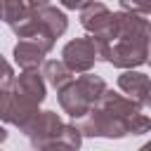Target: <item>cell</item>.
I'll use <instances>...</instances> for the list:
<instances>
[{"label": "cell", "instance_id": "1", "mask_svg": "<svg viewBox=\"0 0 151 151\" xmlns=\"http://www.w3.org/2000/svg\"><path fill=\"white\" fill-rule=\"evenodd\" d=\"M83 137H104V139H123L130 134H146L151 127V118L144 109L113 90H104L97 104L76 120Z\"/></svg>", "mask_w": 151, "mask_h": 151}, {"label": "cell", "instance_id": "2", "mask_svg": "<svg viewBox=\"0 0 151 151\" xmlns=\"http://www.w3.org/2000/svg\"><path fill=\"white\" fill-rule=\"evenodd\" d=\"M9 28L14 31L17 38H28V40L38 42L45 52H52L57 45V38H61L68 28V17L47 2V5L31 7Z\"/></svg>", "mask_w": 151, "mask_h": 151}, {"label": "cell", "instance_id": "3", "mask_svg": "<svg viewBox=\"0 0 151 151\" xmlns=\"http://www.w3.org/2000/svg\"><path fill=\"white\" fill-rule=\"evenodd\" d=\"M104 90H106L104 78L94 76L92 71H85V73H78V78H73L71 83H66L64 87L57 90V101H59V106L66 116L78 120L80 116H85L97 104V99L101 97Z\"/></svg>", "mask_w": 151, "mask_h": 151}, {"label": "cell", "instance_id": "4", "mask_svg": "<svg viewBox=\"0 0 151 151\" xmlns=\"http://www.w3.org/2000/svg\"><path fill=\"white\" fill-rule=\"evenodd\" d=\"M149 38L151 35L109 40L104 61L116 66V68H139V66H146L149 64Z\"/></svg>", "mask_w": 151, "mask_h": 151}, {"label": "cell", "instance_id": "5", "mask_svg": "<svg viewBox=\"0 0 151 151\" xmlns=\"http://www.w3.org/2000/svg\"><path fill=\"white\" fill-rule=\"evenodd\" d=\"M61 125H64V120L57 111H38V116L31 120V125L24 134L31 139V144L35 149H52V144L57 142V137L61 132Z\"/></svg>", "mask_w": 151, "mask_h": 151}, {"label": "cell", "instance_id": "6", "mask_svg": "<svg viewBox=\"0 0 151 151\" xmlns=\"http://www.w3.org/2000/svg\"><path fill=\"white\" fill-rule=\"evenodd\" d=\"M61 61H64L73 73L92 71L94 64H97V50H94L92 35L68 40V42L64 45V50H61Z\"/></svg>", "mask_w": 151, "mask_h": 151}, {"label": "cell", "instance_id": "7", "mask_svg": "<svg viewBox=\"0 0 151 151\" xmlns=\"http://www.w3.org/2000/svg\"><path fill=\"white\" fill-rule=\"evenodd\" d=\"M118 90L125 97L134 99L142 109L151 106V80L146 73L134 68H123V73L118 76Z\"/></svg>", "mask_w": 151, "mask_h": 151}, {"label": "cell", "instance_id": "8", "mask_svg": "<svg viewBox=\"0 0 151 151\" xmlns=\"http://www.w3.org/2000/svg\"><path fill=\"white\" fill-rule=\"evenodd\" d=\"M109 21H111V9H109L104 2L92 0L90 5H85V7L80 9V26H83L90 35L104 33L106 26H109Z\"/></svg>", "mask_w": 151, "mask_h": 151}, {"label": "cell", "instance_id": "9", "mask_svg": "<svg viewBox=\"0 0 151 151\" xmlns=\"http://www.w3.org/2000/svg\"><path fill=\"white\" fill-rule=\"evenodd\" d=\"M45 50L38 45V42H33V40H28V38H19V42L12 47V57H14V64L24 71V68H40L42 66V61H45Z\"/></svg>", "mask_w": 151, "mask_h": 151}, {"label": "cell", "instance_id": "10", "mask_svg": "<svg viewBox=\"0 0 151 151\" xmlns=\"http://www.w3.org/2000/svg\"><path fill=\"white\" fill-rule=\"evenodd\" d=\"M40 73H42L45 83H47V85H52L54 90L64 87L66 83H71V80L76 78V73H73V71H71L61 59H45V61H42V66H40Z\"/></svg>", "mask_w": 151, "mask_h": 151}, {"label": "cell", "instance_id": "11", "mask_svg": "<svg viewBox=\"0 0 151 151\" xmlns=\"http://www.w3.org/2000/svg\"><path fill=\"white\" fill-rule=\"evenodd\" d=\"M80 144H83V134H80L78 125L76 123H64L57 142L52 144V149H78Z\"/></svg>", "mask_w": 151, "mask_h": 151}, {"label": "cell", "instance_id": "12", "mask_svg": "<svg viewBox=\"0 0 151 151\" xmlns=\"http://www.w3.org/2000/svg\"><path fill=\"white\" fill-rule=\"evenodd\" d=\"M28 9H31V5H28L26 0H2L0 19H2L7 26H12V24H14V21H19Z\"/></svg>", "mask_w": 151, "mask_h": 151}, {"label": "cell", "instance_id": "13", "mask_svg": "<svg viewBox=\"0 0 151 151\" xmlns=\"http://www.w3.org/2000/svg\"><path fill=\"white\" fill-rule=\"evenodd\" d=\"M120 9L134 12V14H151V0H120Z\"/></svg>", "mask_w": 151, "mask_h": 151}, {"label": "cell", "instance_id": "14", "mask_svg": "<svg viewBox=\"0 0 151 151\" xmlns=\"http://www.w3.org/2000/svg\"><path fill=\"white\" fill-rule=\"evenodd\" d=\"M9 109H12L9 85H0V123H7L9 120Z\"/></svg>", "mask_w": 151, "mask_h": 151}, {"label": "cell", "instance_id": "15", "mask_svg": "<svg viewBox=\"0 0 151 151\" xmlns=\"http://www.w3.org/2000/svg\"><path fill=\"white\" fill-rule=\"evenodd\" d=\"M12 78H14V68H12V64L0 54V85H9Z\"/></svg>", "mask_w": 151, "mask_h": 151}, {"label": "cell", "instance_id": "16", "mask_svg": "<svg viewBox=\"0 0 151 151\" xmlns=\"http://www.w3.org/2000/svg\"><path fill=\"white\" fill-rule=\"evenodd\" d=\"M59 2H61L64 9H78V12H80V9H83L85 5H90L92 0H59Z\"/></svg>", "mask_w": 151, "mask_h": 151}, {"label": "cell", "instance_id": "17", "mask_svg": "<svg viewBox=\"0 0 151 151\" xmlns=\"http://www.w3.org/2000/svg\"><path fill=\"white\" fill-rule=\"evenodd\" d=\"M31 7H38V5H47V2H52V0H26Z\"/></svg>", "mask_w": 151, "mask_h": 151}, {"label": "cell", "instance_id": "18", "mask_svg": "<svg viewBox=\"0 0 151 151\" xmlns=\"http://www.w3.org/2000/svg\"><path fill=\"white\" fill-rule=\"evenodd\" d=\"M5 139H7V130H5V127H2V125H0V144H2V142H5Z\"/></svg>", "mask_w": 151, "mask_h": 151}, {"label": "cell", "instance_id": "19", "mask_svg": "<svg viewBox=\"0 0 151 151\" xmlns=\"http://www.w3.org/2000/svg\"><path fill=\"white\" fill-rule=\"evenodd\" d=\"M0 7H2V0H0Z\"/></svg>", "mask_w": 151, "mask_h": 151}]
</instances>
